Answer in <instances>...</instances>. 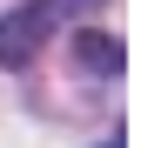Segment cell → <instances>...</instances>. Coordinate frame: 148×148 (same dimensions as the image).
I'll return each mask as SVG.
<instances>
[{"label":"cell","instance_id":"obj_1","mask_svg":"<svg viewBox=\"0 0 148 148\" xmlns=\"http://www.w3.org/2000/svg\"><path fill=\"white\" fill-rule=\"evenodd\" d=\"M108 0H27V7H14L7 20H0V67H27L67 20H88Z\"/></svg>","mask_w":148,"mask_h":148},{"label":"cell","instance_id":"obj_3","mask_svg":"<svg viewBox=\"0 0 148 148\" xmlns=\"http://www.w3.org/2000/svg\"><path fill=\"white\" fill-rule=\"evenodd\" d=\"M108 148H128V141H108Z\"/></svg>","mask_w":148,"mask_h":148},{"label":"cell","instance_id":"obj_2","mask_svg":"<svg viewBox=\"0 0 148 148\" xmlns=\"http://www.w3.org/2000/svg\"><path fill=\"white\" fill-rule=\"evenodd\" d=\"M74 61L94 67V74H121V67H128V47L108 40V34H74Z\"/></svg>","mask_w":148,"mask_h":148}]
</instances>
